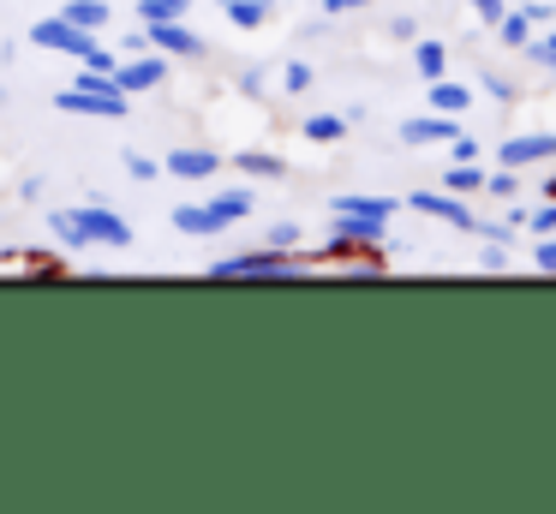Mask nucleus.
Returning <instances> with one entry per match:
<instances>
[{
	"label": "nucleus",
	"instance_id": "obj_3",
	"mask_svg": "<svg viewBox=\"0 0 556 514\" xmlns=\"http://www.w3.org/2000/svg\"><path fill=\"white\" fill-rule=\"evenodd\" d=\"M30 42H37V48H61V54H78V60H85L90 48H97V36L78 30L73 18H37V24H30Z\"/></svg>",
	"mask_w": 556,
	"mask_h": 514
},
{
	"label": "nucleus",
	"instance_id": "obj_16",
	"mask_svg": "<svg viewBox=\"0 0 556 514\" xmlns=\"http://www.w3.org/2000/svg\"><path fill=\"white\" fill-rule=\"evenodd\" d=\"M443 186H448V191H484V167H479V162H455V167L443 174Z\"/></svg>",
	"mask_w": 556,
	"mask_h": 514
},
{
	"label": "nucleus",
	"instance_id": "obj_2",
	"mask_svg": "<svg viewBox=\"0 0 556 514\" xmlns=\"http://www.w3.org/2000/svg\"><path fill=\"white\" fill-rule=\"evenodd\" d=\"M210 275H222V281H288L293 275V263H288V251H233V258H222Z\"/></svg>",
	"mask_w": 556,
	"mask_h": 514
},
{
	"label": "nucleus",
	"instance_id": "obj_36",
	"mask_svg": "<svg viewBox=\"0 0 556 514\" xmlns=\"http://www.w3.org/2000/svg\"><path fill=\"white\" fill-rule=\"evenodd\" d=\"M544 54H551V60H556V36H544Z\"/></svg>",
	"mask_w": 556,
	"mask_h": 514
},
{
	"label": "nucleus",
	"instance_id": "obj_18",
	"mask_svg": "<svg viewBox=\"0 0 556 514\" xmlns=\"http://www.w3.org/2000/svg\"><path fill=\"white\" fill-rule=\"evenodd\" d=\"M305 138L336 143V138H348V120H341V114H312V120H305Z\"/></svg>",
	"mask_w": 556,
	"mask_h": 514
},
{
	"label": "nucleus",
	"instance_id": "obj_7",
	"mask_svg": "<svg viewBox=\"0 0 556 514\" xmlns=\"http://www.w3.org/2000/svg\"><path fill=\"white\" fill-rule=\"evenodd\" d=\"M455 120L448 114H413L407 126H401V143H443V138H455Z\"/></svg>",
	"mask_w": 556,
	"mask_h": 514
},
{
	"label": "nucleus",
	"instance_id": "obj_33",
	"mask_svg": "<svg viewBox=\"0 0 556 514\" xmlns=\"http://www.w3.org/2000/svg\"><path fill=\"white\" fill-rule=\"evenodd\" d=\"M484 90H491L496 102H508V96H515V84H508V78H496V72H484Z\"/></svg>",
	"mask_w": 556,
	"mask_h": 514
},
{
	"label": "nucleus",
	"instance_id": "obj_21",
	"mask_svg": "<svg viewBox=\"0 0 556 514\" xmlns=\"http://www.w3.org/2000/svg\"><path fill=\"white\" fill-rule=\"evenodd\" d=\"M49 227H54V239H61V246H73V251H78V246H90L85 227L73 222V210H54V215H49Z\"/></svg>",
	"mask_w": 556,
	"mask_h": 514
},
{
	"label": "nucleus",
	"instance_id": "obj_28",
	"mask_svg": "<svg viewBox=\"0 0 556 514\" xmlns=\"http://www.w3.org/2000/svg\"><path fill=\"white\" fill-rule=\"evenodd\" d=\"M281 84H288V90H312V66H305V60H293V66L281 72Z\"/></svg>",
	"mask_w": 556,
	"mask_h": 514
},
{
	"label": "nucleus",
	"instance_id": "obj_26",
	"mask_svg": "<svg viewBox=\"0 0 556 514\" xmlns=\"http://www.w3.org/2000/svg\"><path fill=\"white\" fill-rule=\"evenodd\" d=\"M121 162H126V174H132V179H156L162 174V162H150V155H138V150H126Z\"/></svg>",
	"mask_w": 556,
	"mask_h": 514
},
{
	"label": "nucleus",
	"instance_id": "obj_1",
	"mask_svg": "<svg viewBox=\"0 0 556 514\" xmlns=\"http://www.w3.org/2000/svg\"><path fill=\"white\" fill-rule=\"evenodd\" d=\"M85 90H61L54 96V108H66V114H97V120H121L126 114V90L114 84V72H85Z\"/></svg>",
	"mask_w": 556,
	"mask_h": 514
},
{
	"label": "nucleus",
	"instance_id": "obj_37",
	"mask_svg": "<svg viewBox=\"0 0 556 514\" xmlns=\"http://www.w3.org/2000/svg\"><path fill=\"white\" fill-rule=\"evenodd\" d=\"M174 7H192V0H174Z\"/></svg>",
	"mask_w": 556,
	"mask_h": 514
},
{
	"label": "nucleus",
	"instance_id": "obj_32",
	"mask_svg": "<svg viewBox=\"0 0 556 514\" xmlns=\"http://www.w3.org/2000/svg\"><path fill=\"white\" fill-rule=\"evenodd\" d=\"M532 263H539V269H551V275H556V234H544V246H539V258H532Z\"/></svg>",
	"mask_w": 556,
	"mask_h": 514
},
{
	"label": "nucleus",
	"instance_id": "obj_13",
	"mask_svg": "<svg viewBox=\"0 0 556 514\" xmlns=\"http://www.w3.org/2000/svg\"><path fill=\"white\" fill-rule=\"evenodd\" d=\"M222 12H228L240 30H257V24L269 18V0H222Z\"/></svg>",
	"mask_w": 556,
	"mask_h": 514
},
{
	"label": "nucleus",
	"instance_id": "obj_25",
	"mask_svg": "<svg viewBox=\"0 0 556 514\" xmlns=\"http://www.w3.org/2000/svg\"><path fill=\"white\" fill-rule=\"evenodd\" d=\"M186 7H174V0H138V18L144 24H162V18H180Z\"/></svg>",
	"mask_w": 556,
	"mask_h": 514
},
{
	"label": "nucleus",
	"instance_id": "obj_30",
	"mask_svg": "<svg viewBox=\"0 0 556 514\" xmlns=\"http://www.w3.org/2000/svg\"><path fill=\"white\" fill-rule=\"evenodd\" d=\"M455 162H479V138H467V131H455Z\"/></svg>",
	"mask_w": 556,
	"mask_h": 514
},
{
	"label": "nucleus",
	"instance_id": "obj_4",
	"mask_svg": "<svg viewBox=\"0 0 556 514\" xmlns=\"http://www.w3.org/2000/svg\"><path fill=\"white\" fill-rule=\"evenodd\" d=\"M73 222L85 227V239H90V246H97V239H102V246H114V251H126V246H132V227H126L114 210H102V203H85V210H73Z\"/></svg>",
	"mask_w": 556,
	"mask_h": 514
},
{
	"label": "nucleus",
	"instance_id": "obj_6",
	"mask_svg": "<svg viewBox=\"0 0 556 514\" xmlns=\"http://www.w3.org/2000/svg\"><path fill=\"white\" fill-rule=\"evenodd\" d=\"M336 246H383V222H377V215L336 210Z\"/></svg>",
	"mask_w": 556,
	"mask_h": 514
},
{
	"label": "nucleus",
	"instance_id": "obj_38",
	"mask_svg": "<svg viewBox=\"0 0 556 514\" xmlns=\"http://www.w3.org/2000/svg\"><path fill=\"white\" fill-rule=\"evenodd\" d=\"M551 72H556V60H551Z\"/></svg>",
	"mask_w": 556,
	"mask_h": 514
},
{
	"label": "nucleus",
	"instance_id": "obj_10",
	"mask_svg": "<svg viewBox=\"0 0 556 514\" xmlns=\"http://www.w3.org/2000/svg\"><path fill=\"white\" fill-rule=\"evenodd\" d=\"M162 167H168V174H180V179H210L222 167V155H210V150H174Z\"/></svg>",
	"mask_w": 556,
	"mask_h": 514
},
{
	"label": "nucleus",
	"instance_id": "obj_23",
	"mask_svg": "<svg viewBox=\"0 0 556 514\" xmlns=\"http://www.w3.org/2000/svg\"><path fill=\"white\" fill-rule=\"evenodd\" d=\"M527 24H532V12H527V18H520V12H503V18H496V30H503L508 48H527Z\"/></svg>",
	"mask_w": 556,
	"mask_h": 514
},
{
	"label": "nucleus",
	"instance_id": "obj_24",
	"mask_svg": "<svg viewBox=\"0 0 556 514\" xmlns=\"http://www.w3.org/2000/svg\"><path fill=\"white\" fill-rule=\"evenodd\" d=\"M520 222H527L539 239H544V234H556V198H551V203H539V210H527Z\"/></svg>",
	"mask_w": 556,
	"mask_h": 514
},
{
	"label": "nucleus",
	"instance_id": "obj_17",
	"mask_svg": "<svg viewBox=\"0 0 556 514\" xmlns=\"http://www.w3.org/2000/svg\"><path fill=\"white\" fill-rule=\"evenodd\" d=\"M336 210H348V215H377V222H389V215H395V198H336Z\"/></svg>",
	"mask_w": 556,
	"mask_h": 514
},
{
	"label": "nucleus",
	"instance_id": "obj_34",
	"mask_svg": "<svg viewBox=\"0 0 556 514\" xmlns=\"http://www.w3.org/2000/svg\"><path fill=\"white\" fill-rule=\"evenodd\" d=\"M85 66H90V72H114V54H109V48H90Z\"/></svg>",
	"mask_w": 556,
	"mask_h": 514
},
{
	"label": "nucleus",
	"instance_id": "obj_14",
	"mask_svg": "<svg viewBox=\"0 0 556 514\" xmlns=\"http://www.w3.org/2000/svg\"><path fill=\"white\" fill-rule=\"evenodd\" d=\"M61 18H73L78 30H102V24H109V7H102V0H73Z\"/></svg>",
	"mask_w": 556,
	"mask_h": 514
},
{
	"label": "nucleus",
	"instance_id": "obj_8",
	"mask_svg": "<svg viewBox=\"0 0 556 514\" xmlns=\"http://www.w3.org/2000/svg\"><path fill=\"white\" fill-rule=\"evenodd\" d=\"M413 210H425V215H443V222H455V227H467L472 234V210L467 203H455V198H443V191H413Z\"/></svg>",
	"mask_w": 556,
	"mask_h": 514
},
{
	"label": "nucleus",
	"instance_id": "obj_29",
	"mask_svg": "<svg viewBox=\"0 0 556 514\" xmlns=\"http://www.w3.org/2000/svg\"><path fill=\"white\" fill-rule=\"evenodd\" d=\"M269 246H276V251H293V246H300V227H293V222H281L276 234H269Z\"/></svg>",
	"mask_w": 556,
	"mask_h": 514
},
{
	"label": "nucleus",
	"instance_id": "obj_9",
	"mask_svg": "<svg viewBox=\"0 0 556 514\" xmlns=\"http://www.w3.org/2000/svg\"><path fill=\"white\" fill-rule=\"evenodd\" d=\"M168 78V60H132V66H114V84H121L126 96L132 90H150V84Z\"/></svg>",
	"mask_w": 556,
	"mask_h": 514
},
{
	"label": "nucleus",
	"instance_id": "obj_39",
	"mask_svg": "<svg viewBox=\"0 0 556 514\" xmlns=\"http://www.w3.org/2000/svg\"><path fill=\"white\" fill-rule=\"evenodd\" d=\"M551 191H556V179H551Z\"/></svg>",
	"mask_w": 556,
	"mask_h": 514
},
{
	"label": "nucleus",
	"instance_id": "obj_31",
	"mask_svg": "<svg viewBox=\"0 0 556 514\" xmlns=\"http://www.w3.org/2000/svg\"><path fill=\"white\" fill-rule=\"evenodd\" d=\"M467 7H472V12H479V18H484V24H496V18H503V12H508V7H503V0H467Z\"/></svg>",
	"mask_w": 556,
	"mask_h": 514
},
{
	"label": "nucleus",
	"instance_id": "obj_22",
	"mask_svg": "<svg viewBox=\"0 0 556 514\" xmlns=\"http://www.w3.org/2000/svg\"><path fill=\"white\" fill-rule=\"evenodd\" d=\"M210 210H216L222 222H240V215H252V191H222V198L210 203Z\"/></svg>",
	"mask_w": 556,
	"mask_h": 514
},
{
	"label": "nucleus",
	"instance_id": "obj_35",
	"mask_svg": "<svg viewBox=\"0 0 556 514\" xmlns=\"http://www.w3.org/2000/svg\"><path fill=\"white\" fill-rule=\"evenodd\" d=\"M329 12H348V7H371V0H324Z\"/></svg>",
	"mask_w": 556,
	"mask_h": 514
},
{
	"label": "nucleus",
	"instance_id": "obj_11",
	"mask_svg": "<svg viewBox=\"0 0 556 514\" xmlns=\"http://www.w3.org/2000/svg\"><path fill=\"white\" fill-rule=\"evenodd\" d=\"M168 222L180 227V234H222V227H228L216 210H210V203H180V210H174Z\"/></svg>",
	"mask_w": 556,
	"mask_h": 514
},
{
	"label": "nucleus",
	"instance_id": "obj_20",
	"mask_svg": "<svg viewBox=\"0 0 556 514\" xmlns=\"http://www.w3.org/2000/svg\"><path fill=\"white\" fill-rule=\"evenodd\" d=\"M413 60H419V72H425V78H443L448 48H443V42H419V48H413Z\"/></svg>",
	"mask_w": 556,
	"mask_h": 514
},
{
	"label": "nucleus",
	"instance_id": "obj_19",
	"mask_svg": "<svg viewBox=\"0 0 556 514\" xmlns=\"http://www.w3.org/2000/svg\"><path fill=\"white\" fill-rule=\"evenodd\" d=\"M431 102H437V114H460V108L472 102L460 84H443V78H431Z\"/></svg>",
	"mask_w": 556,
	"mask_h": 514
},
{
	"label": "nucleus",
	"instance_id": "obj_15",
	"mask_svg": "<svg viewBox=\"0 0 556 514\" xmlns=\"http://www.w3.org/2000/svg\"><path fill=\"white\" fill-rule=\"evenodd\" d=\"M233 167H240V174H257V179H276V174H288V167H281L276 155H264V150H240V155H233Z\"/></svg>",
	"mask_w": 556,
	"mask_h": 514
},
{
	"label": "nucleus",
	"instance_id": "obj_5",
	"mask_svg": "<svg viewBox=\"0 0 556 514\" xmlns=\"http://www.w3.org/2000/svg\"><path fill=\"white\" fill-rule=\"evenodd\" d=\"M144 42H156V48H168V54H204V36H198V30H186V24L180 18H162V24H150V36H144Z\"/></svg>",
	"mask_w": 556,
	"mask_h": 514
},
{
	"label": "nucleus",
	"instance_id": "obj_12",
	"mask_svg": "<svg viewBox=\"0 0 556 514\" xmlns=\"http://www.w3.org/2000/svg\"><path fill=\"white\" fill-rule=\"evenodd\" d=\"M556 155V138H508L503 143V167H520V162H551Z\"/></svg>",
	"mask_w": 556,
	"mask_h": 514
},
{
	"label": "nucleus",
	"instance_id": "obj_27",
	"mask_svg": "<svg viewBox=\"0 0 556 514\" xmlns=\"http://www.w3.org/2000/svg\"><path fill=\"white\" fill-rule=\"evenodd\" d=\"M484 191H496V198H515V191H520L515 167H503V174H484Z\"/></svg>",
	"mask_w": 556,
	"mask_h": 514
}]
</instances>
